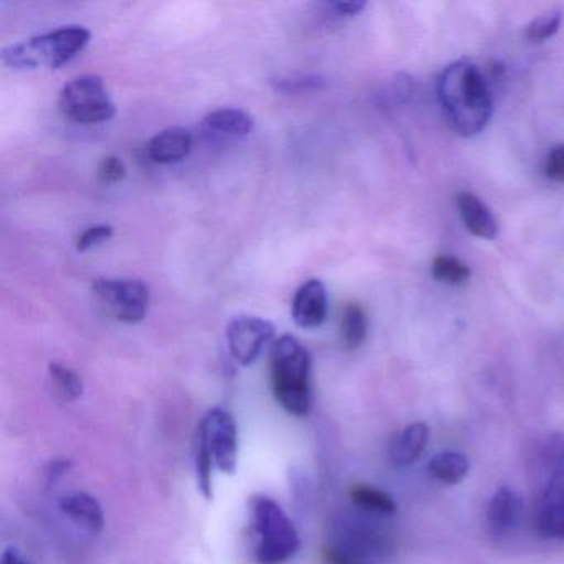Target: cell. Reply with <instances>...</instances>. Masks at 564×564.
Listing matches in <instances>:
<instances>
[{
	"mask_svg": "<svg viewBox=\"0 0 564 564\" xmlns=\"http://www.w3.org/2000/svg\"><path fill=\"white\" fill-rule=\"evenodd\" d=\"M328 8L333 14L339 15V18H352L366 8V2H356V0L355 2H333V4H328Z\"/></svg>",
	"mask_w": 564,
	"mask_h": 564,
	"instance_id": "cell-30",
	"label": "cell"
},
{
	"mask_svg": "<svg viewBox=\"0 0 564 564\" xmlns=\"http://www.w3.org/2000/svg\"><path fill=\"white\" fill-rule=\"evenodd\" d=\"M351 500L356 507L375 514H394L398 510V503L391 495L386 494L381 488L371 487V485H356L351 490Z\"/></svg>",
	"mask_w": 564,
	"mask_h": 564,
	"instance_id": "cell-19",
	"label": "cell"
},
{
	"mask_svg": "<svg viewBox=\"0 0 564 564\" xmlns=\"http://www.w3.org/2000/svg\"><path fill=\"white\" fill-rule=\"evenodd\" d=\"M58 108L67 120L78 124L107 123L117 113L104 78L98 75H82L65 85Z\"/></svg>",
	"mask_w": 564,
	"mask_h": 564,
	"instance_id": "cell-5",
	"label": "cell"
},
{
	"mask_svg": "<svg viewBox=\"0 0 564 564\" xmlns=\"http://www.w3.org/2000/svg\"><path fill=\"white\" fill-rule=\"evenodd\" d=\"M540 455L550 478L564 470V434L553 432L547 435L541 444Z\"/></svg>",
	"mask_w": 564,
	"mask_h": 564,
	"instance_id": "cell-22",
	"label": "cell"
},
{
	"mask_svg": "<svg viewBox=\"0 0 564 564\" xmlns=\"http://www.w3.org/2000/svg\"><path fill=\"white\" fill-rule=\"evenodd\" d=\"M524 500L517 490L501 487L495 491L487 508V523L495 536H505L520 527Z\"/></svg>",
	"mask_w": 564,
	"mask_h": 564,
	"instance_id": "cell-11",
	"label": "cell"
},
{
	"mask_svg": "<svg viewBox=\"0 0 564 564\" xmlns=\"http://www.w3.org/2000/svg\"><path fill=\"white\" fill-rule=\"evenodd\" d=\"M113 236V227L108 224H98V226L88 227L80 236L77 237V249L80 252H87V250L94 249V247L100 246V243L107 242Z\"/></svg>",
	"mask_w": 564,
	"mask_h": 564,
	"instance_id": "cell-26",
	"label": "cell"
},
{
	"mask_svg": "<svg viewBox=\"0 0 564 564\" xmlns=\"http://www.w3.org/2000/svg\"><path fill=\"white\" fill-rule=\"evenodd\" d=\"M536 528L541 536L564 538V470L544 485L538 501Z\"/></svg>",
	"mask_w": 564,
	"mask_h": 564,
	"instance_id": "cell-9",
	"label": "cell"
},
{
	"mask_svg": "<svg viewBox=\"0 0 564 564\" xmlns=\"http://www.w3.org/2000/svg\"><path fill=\"white\" fill-rule=\"evenodd\" d=\"M250 518L257 563H289L300 550V534L285 510L273 498L256 495L250 498Z\"/></svg>",
	"mask_w": 564,
	"mask_h": 564,
	"instance_id": "cell-4",
	"label": "cell"
},
{
	"mask_svg": "<svg viewBox=\"0 0 564 564\" xmlns=\"http://www.w3.org/2000/svg\"><path fill=\"white\" fill-rule=\"evenodd\" d=\"M437 91L442 110L455 133L477 137L490 123L491 95L477 65L468 61L448 65L438 78Z\"/></svg>",
	"mask_w": 564,
	"mask_h": 564,
	"instance_id": "cell-1",
	"label": "cell"
},
{
	"mask_svg": "<svg viewBox=\"0 0 564 564\" xmlns=\"http://www.w3.org/2000/svg\"><path fill=\"white\" fill-rule=\"evenodd\" d=\"M203 127L214 137L243 138L252 131L253 120L239 108H220L204 118Z\"/></svg>",
	"mask_w": 564,
	"mask_h": 564,
	"instance_id": "cell-16",
	"label": "cell"
},
{
	"mask_svg": "<svg viewBox=\"0 0 564 564\" xmlns=\"http://www.w3.org/2000/svg\"><path fill=\"white\" fill-rule=\"evenodd\" d=\"M432 276L447 285H462L470 279V270L455 257L441 256L432 262Z\"/></svg>",
	"mask_w": 564,
	"mask_h": 564,
	"instance_id": "cell-21",
	"label": "cell"
},
{
	"mask_svg": "<svg viewBox=\"0 0 564 564\" xmlns=\"http://www.w3.org/2000/svg\"><path fill=\"white\" fill-rule=\"evenodd\" d=\"M98 176H100L101 183L117 184L127 176V167H124L120 158L108 156L101 161L100 167H98Z\"/></svg>",
	"mask_w": 564,
	"mask_h": 564,
	"instance_id": "cell-27",
	"label": "cell"
},
{
	"mask_svg": "<svg viewBox=\"0 0 564 564\" xmlns=\"http://www.w3.org/2000/svg\"><path fill=\"white\" fill-rule=\"evenodd\" d=\"M197 438L204 442L220 471L230 475L236 471L239 462V431L229 411L223 408L209 409L200 419Z\"/></svg>",
	"mask_w": 564,
	"mask_h": 564,
	"instance_id": "cell-7",
	"label": "cell"
},
{
	"mask_svg": "<svg viewBox=\"0 0 564 564\" xmlns=\"http://www.w3.org/2000/svg\"><path fill=\"white\" fill-rule=\"evenodd\" d=\"M292 316L293 322L305 329L318 328L326 322L328 293L322 280H308L296 290L292 302Z\"/></svg>",
	"mask_w": 564,
	"mask_h": 564,
	"instance_id": "cell-10",
	"label": "cell"
},
{
	"mask_svg": "<svg viewBox=\"0 0 564 564\" xmlns=\"http://www.w3.org/2000/svg\"><path fill=\"white\" fill-rule=\"evenodd\" d=\"M544 173L553 183H564V144L551 150L544 164Z\"/></svg>",
	"mask_w": 564,
	"mask_h": 564,
	"instance_id": "cell-28",
	"label": "cell"
},
{
	"mask_svg": "<svg viewBox=\"0 0 564 564\" xmlns=\"http://www.w3.org/2000/svg\"><path fill=\"white\" fill-rule=\"evenodd\" d=\"M429 425L425 422H412L402 429L389 447V460L395 468L412 467L427 447Z\"/></svg>",
	"mask_w": 564,
	"mask_h": 564,
	"instance_id": "cell-13",
	"label": "cell"
},
{
	"mask_svg": "<svg viewBox=\"0 0 564 564\" xmlns=\"http://www.w3.org/2000/svg\"><path fill=\"white\" fill-rule=\"evenodd\" d=\"M227 345L239 365L250 366L275 336V326L259 316H237L227 326Z\"/></svg>",
	"mask_w": 564,
	"mask_h": 564,
	"instance_id": "cell-8",
	"label": "cell"
},
{
	"mask_svg": "<svg viewBox=\"0 0 564 564\" xmlns=\"http://www.w3.org/2000/svg\"><path fill=\"white\" fill-rule=\"evenodd\" d=\"M272 391L276 402L295 417L312 411V356L295 336H280L270 352Z\"/></svg>",
	"mask_w": 564,
	"mask_h": 564,
	"instance_id": "cell-2",
	"label": "cell"
},
{
	"mask_svg": "<svg viewBox=\"0 0 564 564\" xmlns=\"http://www.w3.org/2000/svg\"><path fill=\"white\" fill-rule=\"evenodd\" d=\"M325 564H359L352 554L339 546H328L323 551Z\"/></svg>",
	"mask_w": 564,
	"mask_h": 564,
	"instance_id": "cell-29",
	"label": "cell"
},
{
	"mask_svg": "<svg viewBox=\"0 0 564 564\" xmlns=\"http://www.w3.org/2000/svg\"><path fill=\"white\" fill-rule=\"evenodd\" d=\"M429 474L444 485H458L467 478L470 462L460 452H438L427 464Z\"/></svg>",
	"mask_w": 564,
	"mask_h": 564,
	"instance_id": "cell-17",
	"label": "cell"
},
{
	"mask_svg": "<svg viewBox=\"0 0 564 564\" xmlns=\"http://www.w3.org/2000/svg\"><path fill=\"white\" fill-rule=\"evenodd\" d=\"M72 462L65 460V458H57L48 464L47 470H45V477H47L48 485H54L55 481L61 480L68 470H70Z\"/></svg>",
	"mask_w": 564,
	"mask_h": 564,
	"instance_id": "cell-31",
	"label": "cell"
},
{
	"mask_svg": "<svg viewBox=\"0 0 564 564\" xmlns=\"http://www.w3.org/2000/svg\"><path fill=\"white\" fill-rule=\"evenodd\" d=\"M276 91L283 94H305V91L322 90L325 78L319 75H293V77L279 78L273 82Z\"/></svg>",
	"mask_w": 564,
	"mask_h": 564,
	"instance_id": "cell-25",
	"label": "cell"
},
{
	"mask_svg": "<svg viewBox=\"0 0 564 564\" xmlns=\"http://www.w3.org/2000/svg\"><path fill=\"white\" fill-rule=\"evenodd\" d=\"M458 213L465 229L478 239L494 240L498 234L497 220L487 204L471 193L457 196Z\"/></svg>",
	"mask_w": 564,
	"mask_h": 564,
	"instance_id": "cell-15",
	"label": "cell"
},
{
	"mask_svg": "<svg viewBox=\"0 0 564 564\" xmlns=\"http://www.w3.org/2000/svg\"><path fill=\"white\" fill-rule=\"evenodd\" d=\"M214 458L210 452L207 451L206 445L200 438L196 437V475H197V487H199L200 494L210 500L214 497V484H213V468Z\"/></svg>",
	"mask_w": 564,
	"mask_h": 564,
	"instance_id": "cell-23",
	"label": "cell"
},
{
	"mask_svg": "<svg viewBox=\"0 0 564 564\" xmlns=\"http://www.w3.org/2000/svg\"><path fill=\"white\" fill-rule=\"evenodd\" d=\"M343 343L348 349L361 348L368 338V315L359 303H348L341 318Z\"/></svg>",
	"mask_w": 564,
	"mask_h": 564,
	"instance_id": "cell-18",
	"label": "cell"
},
{
	"mask_svg": "<svg viewBox=\"0 0 564 564\" xmlns=\"http://www.w3.org/2000/svg\"><path fill=\"white\" fill-rule=\"evenodd\" d=\"M62 513L84 533L97 536L104 531L105 514L100 501L87 491H70L58 500Z\"/></svg>",
	"mask_w": 564,
	"mask_h": 564,
	"instance_id": "cell-12",
	"label": "cell"
},
{
	"mask_svg": "<svg viewBox=\"0 0 564 564\" xmlns=\"http://www.w3.org/2000/svg\"><path fill=\"white\" fill-rule=\"evenodd\" d=\"M193 134L184 128H167L148 143V154L158 164H177L193 151Z\"/></svg>",
	"mask_w": 564,
	"mask_h": 564,
	"instance_id": "cell-14",
	"label": "cell"
},
{
	"mask_svg": "<svg viewBox=\"0 0 564 564\" xmlns=\"http://www.w3.org/2000/svg\"><path fill=\"white\" fill-rule=\"evenodd\" d=\"M561 22H563V14L560 11L546 12V14L540 15L528 24L524 35H527L528 41L540 44V42L547 41V39L556 35Z\"/></svg>",
	"mask_w": 564,
	"mask_h": 564,
	"instance_id": "cell-24",
	"label": "cell"
},
{
	"mask_svg": "<svg viewBox=\"0 0 564 564\" xmlns=\"http://www.w3.org/2000/svg\"><path fill=\"white\" fill-rule=\"evenodd\" d=\"M90 37L88 29L68 25L4 48L2 62L11 70L61 68L85 51Z\"/></svg>",
	"mask_w": 564,
	"mask_h": 564,
	"instance_id": "cell-3",
	"label": "cell"
},
{
	"mask_svg": "<svg viewBox=\"0 0 564 564\" xmlns=\"http://www.w3.org/2000/svg\"><path fill=\"white\" fill-rule=\"evenodd\" d=\"M0 564H31V561L28 560L24 553L18 547L9 546L6 547L4 553H2V561Z\"/></svg>",
	"mask_w": 564,
	"mask_h": 564,
	"instance_id": "cell-32",
	"label": "cell"
},
{
	"mask_svg": "<svg viewBox=\"0 0 564 564\" xmlns=\"http://www.w3.org/2000/svg\"><path fill=\"white\" fill-rule=\"evenodd\" d=\"M91 292L108 315L128 325L143 322L150 310V286L143 280L100 279L91 285Z\"/></svg>",
	"mask_w": 564,
	"mask_h": 564,
	"instance_id": "cell-6",
	"label": "cell"
},
{
	"mask_svg": "<svg viewBox=\"0 0 564 564\" xmlns=\"http://www.w3.org/2000/svg\"><path fill=\"white\" fill-rule=\"evenodd\" d=\"M48 375H51L52 382H54L55 389L64 401L75 402L84 395V379L74 369L67 368L61 362H51Z\"/></svg>",
	"mask_w": 564,
	"mask_h": 564,
	"instance_id": "cell-20",
	"label": "cell"
}]
</instances>
